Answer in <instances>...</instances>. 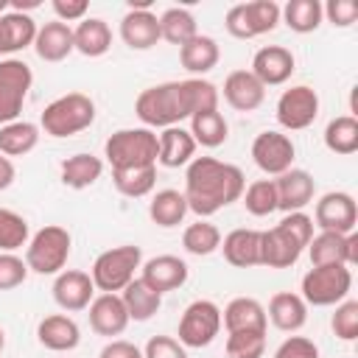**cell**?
I'll return each instance as SVG.
<instances>
[{
    "instance_id": "cell-1",
    "label": "cell",
    "mask_w": 358,
    "mask_h": 358,
    "mask_svg": "<svg viewBox=\"0 0 358 358\" xmlns=\"http://www.w3.org/2000/svg\"><path fill=\"white\" fill-rule=\"evenodd\" d=\"M218 87L207 78L165 81L137 95L134 115L143 120L145 129H171L199 112L218 109Z\"/></svg>"
},
{
    "instance_id": "cell-2",
    "label": "cell",
    "mask_w": 358,
    "mask_h": 358,
    "mask_svg": "<svg viewBox=\"0 0 358 358\" xmlns=\"http://www.w3.org/2000/svg\"><path fill=\"white\" fill-rule=\"evenodd\" d=\"M246 187V176L238 165L221 162L215 157H193L185 171V201L187 210L199 218H210L213 213L241 201Z\"/></svg>"
},
{
    "instance_id": "cell-3",
    "label": "cell",
    "mask_w": 358,
    "mask_h": 358,
    "mask_svg": "<svg viewBox=\"0 0 358 358\" xmlns=\"http://www.w3.org/2000/svg\"><path fill=\"white\" fill-rule=\"evenodd\" d=\"M95 123V101L84 92H67L50 101L39 117V129L50 137H73Z\"/></svg>"
},
{
    "instance_id": "cell-4",
    "label": "cell",
    "mask_w": 358,
    "mask_h": 358,
    "mask_svg": "<svg viewBox=\"0 0 358 358\" xmlns=\"http://www.w3.org/2000/svg\"><path fill=\"white\" fill-rule=\"evenodd\" d=\"M157 151L159 140L151 129L137 126V129H117L106 143H103V157L112 165V171L123 168H143V165H157Z\"/></svg>"
},
{
    "instance_id": "cell-5",
    "label": "cell",
    "mask_w": 358,
    "mask_h": 358,
    "mask_svg": "<svg viewBox=\"0 0 358 358\" xmlns=\"http://www.w3.org/2000/svg\"><path fill=\"white\" fill-rule=\"evenodd\" d=\"M143 266V252L140 246L134 243H123V246H115V249H106L95 257L92 263V285L101 291V294H117L123 291L131 280H134V271Z\"/></svg>"
},
{
    "instance_id": "cell-6",
    "label": "cell",
    "mask_w": 358,
    "mask_h": 358,
    "mask_svg": "<svg viewBox=\"0 0 358 358\" xmlns=\"http://www.w3.org/2000/svg\"><path fill=\"white\" fill-rule=\"evenodd\" d=\"M70 246H73V238H70V232L64 227H59V224L42 227L25 246L28 271H36V274H59V271H64V263L70 257Z\"/></svg>"
},
{
    "instance_id": "cell-7",
    "label": "cell",
    "mask_w": 358,
    "mask_h": 358,
    "mask_svg": "<svg viewBox=\"0 0 358 358\" xmlns=\"http://www.w3.org/2000/svg\"><path fill=\"white\" fill-rule=\"evenodd\" d=\"M352 288V271L350 266H310V271L302 277V299L305 305L313 308H327V305H338L341 299H347Z\"/></svg>"
},
{
    "instance_id": "cell-8",
    "label": "cell",
    "mask_w": 358,
    "mask_h": 358,
    "mask_svg": "<svg viewBox=\"0 0 358 358\" xmlns=\"http://www.w3.org/2000/svg\"><path fill=\"white\" fill-rule=\"evenodd\" d=\"M280 22V6L274 0H252V3H238L227 11L224 28L235 39H255L260 34L274 31Z\"/></svg>"
},
{
    "instance_id": "cell-9",
    "label": "cell",
    "mask_w": 358,
    "mask_h": 358,
    "mask_svg": "<svg viewBox=\"0 0 358 358\" xmlns=\"http://www.w3.org/2000/svg\"><path fill=\"white\" fill-rule=\"evenodd\" d=\"M31 84L34 73L22 59H0V126L14 123L20 117Z\"/></svg>"
},
{
    "instance_id": "cell-10",
    "label": "cell",
    "mask_w": 358,
    "mask_h": 358,
    "mask_svg": "<svg viewBox=\"0 0 358 358\" xmlns=\"http://www.w3.org/2000/svg\"><path fill=\"white\" fill-rule=\"evenodd\" d=\"M221 330V308L213 299H193L182 319H179V344L182 347H193L201 350L207 344H213V338Z\"/></svg>"
},
{
    "instance_id": "cell-11",
    "label": "cell",
    "mask_w": 358,
    "mask_h": 358,
    "mask_svg": "<svg viewBox=\"0 0 358 358\" xmlns=\"http://www.w3.org/2000/svg\"><path fill=\"white\" fill-rule=\"evenodd\" d=\"M319 117V95L308 84L282 90L277 98V123L288 131H302Z\"/></svg>"
},
{
    "instance_id": "cell-12",
    "label": "cell",
    "mask_w": 358,
    "mask_h": 358,
    "mask_svg": "<svg viewBox=\"0 0 358 358\" xmlns=\"http://www.w3.org/2000/svg\"><path fill=\"white\" fill-rule=\"evenodd\" d=\"M355 224H358V207H355V199L350 193L330 190L316 201L313 227H319L322 232L350 235V232H355Z\"/></svg>"
},
{
    "instance_id": "cell-13",
    "label": "cell",
    "mask_w": 358,
    "mask_h": 358,
    "mask_svg": "<svg viewBox=\"0 0 358 358\" xmlns=\"http://www.w3.org/2000/svg\"><path fill=\"white\" fill-rule=\"evenodd\" d=\"M296 145L282 131H260L252 143V159L266 176H280L288 168H294Z\"/></svg>"
},
{
    "instance_id": "cell-14",
    "label": "cell",
    "mask_w": 358,
    "mask_h": 358,
    "mask_svg": "<svg viewBox=\"0 0 358 358\" xmlns=\"http://www.w3.org/2000/svg\"><path fill=\"white\" fill-rule=\"evenodd\" d=\"M310 266H355L358 263V235H338V232H319L308 243Z\"/></svg>"
},
{
    "instance_id": "cell-15",
    "label": "cell",
    "mask_w": 358,
    "mask_h": 358,
    "mask_svg": "<svg viewBox=\"0 0 358 358\" xmlns=\"http://www.w3.org/2000/svg\"><path fill=\"white\" fill-rule=\"evenodd\" d=\"M140 268H143V271H140V280H143L151 291H157L159 296L168 294V291L182 288V285L187 282V277H190L187 263H185L182 257H176V255H157V257L145 260Z\"/></svg>"
},
{
    "instance_id": "cell-16",
    "label": "cell",
    "mask_w": 358,
    "mask_h": 358,
    "mask_svg": "<svg viewBox=\"0 0 358 358\" xmlns=\"http://www.w3.org/2000/svg\"><path fill=\"white\" fill-rule=\"evenodd\" d=\"M53 299L67 313H78V310L90 308V302L95 299L92 277L87 271H78V268L59 271L53 280Z\"/></svg>"
},
{
    "instance_id": "cell-17",
    "label": "cell",
    "mask_w": 358,
    "mask_h": 358,
    "mask_svg": "<svg viewBox=\"0 0 358 358\" xmlns=\"http://www.w3.org/2000/svg\"><path fill=\"white\" fill-rule=\"evenodd\" d=\"M274 190H277V210L282 213H302L316 193V182L308 171L302 168H288L285 173L274 176Z\"/></svg>"
},
{
    "instance_id": "cell-18",
    "label": "cell",
    "mask_w": 358,
    "mask_h": 358,
    "mask_svg": "<svg viewBox=\"0 0 358 358\" xmlns=\"http://www.w3.org/2000/svg\"><path fill=\"white\" fill-rule=\"evenodd\" d=\"M294 67H296V59L282 45H266L252 59V76L263 87H280V84H285L291 78Z\"/></svg>"
},
{
    "instance_id": "cell-19",
    "label": "cell",
    "mask_w": 358,
    "mask_h": 358,
    "mask_svg": "<svg viewBox=\"0 0 358 358\" xmlns=\"http://www.w3.org/2000/svg\"><path fill=\"white\" fill-rule=\"evenodd\" d=\"M129 313H126V305L120 299V294H98L92 302H90V327L98 333V336H120L126 327H129Z\"/></svg>"
},
{
    "instance_id": "cell-20",
    "label": "cell",
    "mask_w": 358,
    "mask_h": 358,
    "mask_svg": "<svg viewBox=\"0 0 358 358\" xmlns=\"http://www.w3.org/2000/svg\"><path fill=\"white\" fill-rule=\"evenodd\" d=\"M120 39L131 50H148L154 48L159 36V17L151 8H129L120 20Z\"/></svg>"
},
{
    "instance_id": "cell-21",
    "label": "cell",
    "mask_w": 358,
    "mask_h": 358,
    "mask_svg": "<svg viewBox=\"0 0 358 358\" xmlns=\"http://www.w3.org/2000/svg\"><path fill=\"white\" fill-rule=\"evenodd\" d=\"M221 324L227 327V333H266L268 319L266 308L255 296H235L221 310Z\"/></svg>"
},
{
    "instance_id": "cell-22",
    "label": "cell",
    "mask_w": 358,
    "mask_h": 358,
    "mask_svg": "<svg viewBox=\"0 0 358 358\" xmlns=\"http://www.w3.org/2000/svg\"><path fill=\"white\" fill-rule=\"evenodd\" d=\"M224 101L238 112H255L266 101V87L252 76V70H232L224 78Z\"/></svg>"
},
{
    "instance_id": "cell-23",
    "label": "cell",
    "mask_w": 358,
    "mask_h": 358,
    "mask_svg": "<svg viewBox=\"0 0 358 358\" xmlns=\"http://www.w3.org/2000/svg\"><path fill=\"white\" fill-rule=\"evenodd\" d=\"M36 338L45 350L53 352H70L78 347L81 341V330L76 324V319L64 316V313H50L36 324Z\"/></svg>"
},
{
    "instance_id": "cell-24",
    "label": "cell",
    "mask_w": 358,
    "mask_h": 358,
    "mask_svg": "<svg viewBox=\"0 0 358 358\" xmlns=\"http://www.w3.org/2000/svg\"><path fill=\"white\" fill-rule=\"evenodd\" d=\"M218 249L224 252V260L229 266H235V268L260 266V229L238 227L229 235H224V241H221Z\"/></svg>"
},
{
    "instance_id": "cell-25",
    "label": "cell",
    "mask_w": 358,
    "mask_h": 358,
    "mask_svg": "<svg viewBox=\"0 0 358 358\" xmlns=\"http://www.w3.org/2000/svg\"><path fill=\"white\" fill-rule=\"evenodd\" d=\"M305 249L291 241L280 227L260 229V266L268 268H291Z\"/></svg>"
},
{
    "instance_id": "cell-26",
    "label": "cell",
    "mask_w": 358,
    "mask_h": 358,
    "mask_svg": "<svg viewBox=\"0 0 358 358\" xmlns=\"http://www.w3.org/2000/svg\"><path fill=\"white\" fill-rule=\"evenodd\" d=\"M266 319L282 330V333H296L305 327L308 322V305L299 294H291V291H280L268 299V308H266Z\"/></svg>"
},
{
    "instance_id": "cell-27",
    "label": "cell",
    "mask_w": 358,
    "mask_h": 358,
    "mask_svg": "<svg viewBox=\"0 0 358 358\" xmlns=\"http://www.w3.org/2000/svg\"><path fill=\"white\" fill-rule=\"evenodd\" d=\"M34 50L42 62H62L67 59L76 48H73V28L67 22H45L36 28V39H34Z\"/></svg>"
},
{
    "instance_id": "cell-28",
    "label": "cell",
    "mask_w": 358,
    "mask_h": 358,
    "mask_svg": "<svg viewBox=\"0 0 358 358\" xmlns=\"http://www.w3.org/2000/svg\"><path fill=\"white\" fill-rule=\"evenodd\" d=\"M73 48L87 56V59H98L112 48V31L106 25V20L101 17H84L76 28H73Z\"/></svg>"
},
{
    "instance_id": "cell-29",
    "label": "cell",
    "mask_w": 358,
    "mask_h": 358,
    "mask_svg": "<svg viewBox=\"0 0 358 358\" xmlns=\"http://www.w3.org/2000/svg\"><path fill=\"white\" fill-rule=\"evenodd\" d=\"M159 140V151H157V162L165 165V168H179V165H187L196 154V140L187 129L182 126H171V129H162V134H157Z\"/></svg>"
},
{
    "instance_id": "cell-30",
    "label": "cell",
    "mask_w": 358,
    "mask_h": 358,
    "mask_svg": "<svg viewBox=\"0 0 358 358\" xmlns=\"http://www.w3.org/2000/svg\"><path fill=\"white\" fill-rule=\"evenodd\" d=\"M36 39V22L31 14L6 11L0 17V53H17L34 45Z\"/></svg>"
},
{
    "instance_id": "cell-31",
    "label": "cell",
    "mask_w": 358,
    "mask_h": 358,
    "mask_svg": "<svg viewBox=\"0 0 358 358\" xmlns=\"http://www.w3.org/2000/svg\"><path fill=\"white\" fill-rule=\"evenodd\" d=\"M221 59V50H218V42L207 34H196L190 42H185L179 48V62L187 73L193 76H204L210 73Z\"/></svg>"
},
{
    "instance_id": "cell-32",
    "label": "cell",
    "mask_w": 358,
    "mask_h": 358,
    "mask_svg": "<svg viewBox=\"0 0 358 358\" xmlns=\"http://www.w3.org/2000/svg\"><path fill=\"white\" fill-rule=\"evenodd\" d=\"M187 213H190V210H187L185 193L171 190V187L157 190V193L151 196V201H148V218H151L157 227H162V229L179 227Z\"/></svg>"
},
{
    "instance_id": "cell-33",
    "label": "cell",
    "mask_w": 358,
    "mask_h": 358,
    "mask_svg": "<svg viewBox=\"0 0 358 358\" xmlns=\"http://www.w3.org/2000/svg\"><path fill=\"white\" fill-rule=\"evenodd\" d=\"M120 299H123L126 313H129L131 322H148V319L159 310V305H162V296H159L157 291H151L140 277H134V280L120 291Z\"/></svg>"
},
{
    "instance_id": "cell-34",
    "label": "cell",
    "mask_w": 358,
    "mask_h": 358,
    "mask_svg": "<svg viewBox=\"0 0 358 358\" xmlns=\"http://www.w3.org/2000/svg\"><path fill=\"white\" fill-rule=\"evenodd\" d=\"M39 143V126L31 120H14L0 126V154L3 157H25Z\"/></svg>"
},
{
    "instance_id": "cell-35",
    "label": "cell",
    "mask_w": 358,
    "mask_h": 358,
    "mask_svg": "<svg viewBox=\"0 0 358 358\" xmlns=\"http://www.w3.org/2000/svg\"><path fill=\"white\" fill-rule=\"evenodd\" d=\"M103 173V162L92 154H73L62 162V182L73 190L92 187Z\"/></svg>"
},
{
    "instance_id": "cell-36",
    "label": "cell",
    "mask_w": 358,
    "mask_h": 358,
    "mask_svg": "<svg viewBox=\"0 0 358 358\" xmlns=\"http://www.w3.org/2000/svg\"><path fill=\"white\" fill-rule=\"evenodd\" d=\"M280 20L294 31V34H310L322 25V3L319 0H288L280 8Z\"/></svg>"
},
{
    "instance_id": "cell-37",
    "label": "cell",
    "mask_w": 358,
    "mask_h": 358,
    "mask_svg": "<svg viewBox=\"0 0 358 358\" xmlns=\"http://www.w3.org/2000/svg\"><path fill=\"white\" fill-rule=\"evenodd\" d=\"M196 140V145H204V148H218L227 143L229 137V126L224 120V115L218 109L213 112H199L190 117V129H187Z\"/></svg>"
},
{
    "instance_id": "cell-38",
    "label": "cell",
    "mask_w": 358,
    "mask_h": 358,
    "mask_svg": "<svg viewBox=\"0 0 358 358\" xmlns=\"http://www.w3.org/2000/svg\"><path fill=\"white\" fill-rule=\"evenodd\" d=\"M324 145L338 157L358 151V120L352 115H338L324 126Z\"/></svg>"
},
{
    "instance_id": "cell-39",
    "label": "cell",
    "mask_w": 358,
    "mask_h": 358,
    "mask_svg": "<svg viewBox=\"0 0 358 358\" xmlns=\"http://www.w3.org/2000/svg\"><path fill=\"white\" fill-rule=\"evenodd\" d=\"M196 34H199V31H196V17H193L187 8L173 6V8H165V11L159 14V36H162L165 42L182 48V45L190 42Z\"/></svg>"
},
{
    "instance_id": "cell-40",
    "label": "cell",
    "mask_w": 358,
    "mask_h": 358,
    "mask_svg": "<svg viewBox=\"0 0 358 358\" xmlns=\"http://www.w3.org/2000/svg\"><path fill=\"white\" fill-rule=\"evenodd\" d=\"M112 185L117 187V193L129 196V199H143L154 190L157 185V165H143V168H123V171H112Z\"/></svg>"
},
{
    "instance_id": "cell-41",
    "label": "cell",
    "mask_w": 358,
    "mask_h": 358,
    "mask_svg": "<svg viewBox=\"0 0 358 358\" xmlns=\"http://www.w3.org/2000/svg\"><path fill=\"white\" fill-rule=\"evenodd\" d=\"M182 246H185V252H190L196 257H207L221 246V232L207 218H199L196 224H190L182 232Z\"/></svg>"
},
{
    "instance_id": "cell-42",
    "label": "cell",
    "mask_w": 358,
    "mask_h": 358,
    "mask_svg": "<svg viewBox=\"0 0 358 358\" xmlns=\"http://www.w3.org/2000/svg\"><path fill=\"white\" fill-rule=\"evenodd\" d=\"M243 207L249 215L255 218H266L277 210V190H274V179H257L252 185L243 187V196H241Z\"/></svg>"
},
{
    "instance_id": "cell-43",
    "label": "cell",
    "mask_w": 358,
    "mask_h": 358,
    "mask_svg": "<svg viewBox=\"0 0 358 358\" xmlns=\"http://www.w3.org/2000/svg\"><path fill=\"white\" fill-rule=\"evenodd\" d=\"M28 221L8 210L0 207V252H17L20 246H28Z\"/></svg>"
},
{
    "instance_id": "cell-44",
    "label": "cell",
    "mask_w": 358,
    "mask_h": 358,
    "mask_svg": "<svg viewBox=\"0 0 358 358\" xmlns=\"http://www.w3.org/2000/svg\"><path fill=\"white\" fill-rule=\"evenodd\" d=\"M227 358H263L266 333H227Z\"/></svg>"
},
{
    "instance_id": "cell-45",
    "label": "cell",
    "mask_w": 358,
    "mask_h": 358,
    "mask_svg": "<svg viewBox=\"0 0 358 358\" xmlns=\"http://www.w3.org/2000/svg\"><path fill=\"white\" fill-rule=\"evenodd\" d=\"M333 333L341 341H355L358 338V302L355 299H341L336 305V313L330 319Z\"/></svg>"
},
{
    "instance_id": "cell-46",
    "label": "cell",
    "mask_w": 358,
    "mask_h": 358,
    "mask_svg": "<svg viewBox=\"0 0 358 358\" xmlns=\"http://www.w3.org/2000/svg\"><path fill=\"white\" fill-rule=\"evenodd\" d=\"M291 241H296L302 249H308L310 238H313V218L308 213H285L282 221L277 224Z\"/></svg>"
},
{
    "instance_id": "cell-47",
    "label": "cell",
    "mask_w": 358,
    "mask_h": 358,
    "mask_svg": "<svg viewBox=\"0 0 358 358\" xmlns=\"http://www.w3.org/2000/svg\"><path fill=\"white\" fill-rule=\"evenodd\" d=\"M28 277V266L14 252H0V291H11L22 285Z\"/></svg>"
},
{
    "instance_id": "cell-48",
    "label": "cell",
    "mask_w": 358,
    "mask_h": 358,
    "mask_svg": "<svg viewBox=\"0 0 358 358\" xmlns=\"http://www.w3.org/2000/svg\"><path fill=\"white\" fill-rule=\"evenodd\" d=\"M322 14L327 17L330 25L350 28L358 20V3H352V0H330L327 6H322Z\"/></svg>"
},
{
    "instance_id": "cell-49",
    "label": "cell",
    "mask_w": 358,
    "mask_h": 358,
    "mask_svg": "<svg viewBox=\"0 0 358 358\" xmlns=\"http://www.w3.org/2000/svg\"><path fill=\"white\" fill-rule=\"evenodd\" d=\"M274 358H319V347L308 336H288L274 350Z\"/></svg>"
},
{
    "instance_id": "cell-50",
    "label": "cell",
    "mask_w": 358,
    "mask_h": 358,
    "mask_svg": "<svg viewBox=\"0 0 358 358\" xmlns=\"http://www.w3.org/2000/svg\"><path fill=\"white\" fill-rule=\"evenodd\" d=\"M143 358H187V350L171 336H151L143 350Z\"/></svg>"
},
{
    "instance_id": "cell-51",
    "label": "cell",
    "mask_w": 358,
    "mask_h": 358,
    "mask_svg": "<svg viewBox=\"0 0 358 358\" xmlns=\"http://www.w3.org/2000/svg\"><path fill=\"white\" fill-rule=\"evenodd\" d=\"M50 6H53V14L59 22H76V20L81 22L87 17V8H90L87 0H53Z\"/></svg>"
},
{
    "instance_id": "cell-52",
    "label": "cell",
    "mask_w": 358,
    "mask_h": 358,
    "mask_svg": "<svg viewBox=\"0 0 358 358\" xmlns=\"http://www.w3.org/2000/svg\"><path fill=\"white\" fill-rule=\"evenodd\" d=\"M98 358H143V350L126 338H112L109 344H103Z\"/></svg>"
},
{
    "instance_id": "cell-53",
    "label": "cell",
    "mask_w": 358,
    "mask_h": 358,
    "mask_svg": "<svg viewBox=\"0 0 358 358\" xmlns=\"http://www.w3.org/2000/svg\"><path fill=\"white\" fill-rule=\"evenodd\" d=\"M14 176H17V168H14V162H11L8 157H3V154H0V190L11 187Z\"/></svg>"
},
{
    "instance_id": "cell-54",
    "label": "cell",
    "mask_w": 358,
    "mask_h": 358,
    "mask_svg": "<svg viewBox=\"0 0 358 358\" xmlns=\"http://www.w3.org/2000/svg\"><path fill=\"white\" fill-rule=\"evenodd\" d=\"M8 8H11V0H0V17H3Z\"/></svg>"
},
{
    "instance_id": "cell-55",
    "label": "cell",
    "mask_w": 358,
    "mask_h": 358,
    "mask_svg": "<svg viewBox=\"0 0 358 358\" xmlns=\"http://www.w3.org/2000/svg\"><path fill=\"white\" fill-rule=\"evenodd\" d=\"M3 347H6V330L0 327V352H3Z\"/></svg>"
},
{
    "instance_id": "cell-56",
    "label": "cell",
    "mask_w": 358,
    "mask_h": 358,
    "mask_svg": "<svg viewBox=\"0 0 358 358\" xmlns=\"http://www.w3.org/2000/svg\"><path fill=\"white\" fill-rule=\"evenodd\" d=\"M0 56H3V53H0Z\"/></svg>"
}]
</instances>
